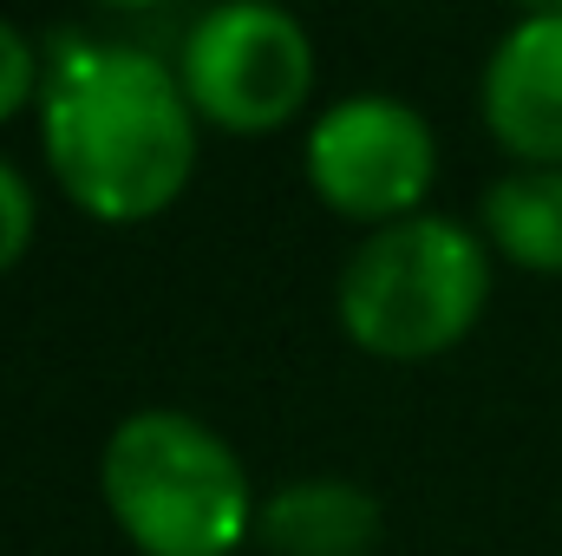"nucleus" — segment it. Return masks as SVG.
Here are the masks:
<instances>
[{
    "mask_svg": "<svg viewBox=\"0 0 562 556\" xmlns=\"http://www.w3.org/2000/svg\"><path fill=\"white\" fill-rule=\"evenodd\" d=\"M484 236L504 263L530 276H562V170L517 164L484 190Z\"/></svg>",
    "mask_w": 562,
    "mask_h": 556,
    "instance_id": "6e6552de",
    "label": "nucleus"
},
{
    "mask_svg": "<svg viewBox=\"0 0 562 556\" xmlns=\"http://www.w3.org/2000/svg\"><path fill=\"white\" fill-rule=\"evenodd\" d=\"M99 491L144 556H229L256 537L262 511L229 438L177 407H144L112 425Z\"/></svg>",
    "mask_w": 562,
    "mask_h": 556,
    "instance_id": "f03ea898",
    "label": "nucleus"
},
{
    "mask_svg": "<svg viewBox=\"0 0 562 556\" xmlns=\"http://www.w3.org/2000/svg\"><path fill=\"white\" fill-rule=\"evenodd\" d=\"M33 86H40V53L13 20H0V119H13L33 99Z\"/></svg>",
    "mask_w": 562,
    "mask_h": 556,
    "instance_id": "1a4fd4ad",
    "label": "nucleus"
},
{
    "mask_svg": "<svg viewBox=\"0 0 562 556\" xmlns=\"http://www.w3.org/2000/svg\"><path fill=\"white\" fill-rule=\"evenodd\" d=\"M177 79H183L196 119H210L236 138H262L307 105L314 46L294 13L262 7V0H229L183 26Z\"/></svg>",
    "mask_w": 562,
    "mask_h": 556,
    "instance_id": "20e7f679",
    "label": "nucleus"
},
{
    "mask_svg": "<svg viewBox=\"0 0 562 556\" xmlns=\"http://www.w3.org/2000/svg\"><path fill=\"white\" fill-rule=\"evenodd\" d=\"M307 184L334 216L393 230L406 216H425V197L438 184V138L419 105L393 92H353L314 119Z\"/></svg>",
    "mask_w": 562,
    "mask_h": 556,
    "instance_id": "39448f33",
    "label": "nucleus"
},
{
    "mask_svg": "<svg viewBox=\"0 0 562 556\" xmlns=\"http://www.w3.org/2000/svg\"><path fill=\"white\" fill-rule=\"evenodd\" d=\"M26 243H33V190H26V177L0 157V276L26 256Z\"/></svg>",
    "mask_w": 562,
    "mask_h": 556,
    "instance_id": "9d476101",
    "label": "nucleus"
},
{
    "mask_svg": "<svg viewBox=\"0 0 562 556\" xmlns=\"http://www.w3.org/2000/svg\"><path fill=\"white\" fill-rule=\"evenodd\" d=\"M484 125L510 157L562 170V7L517 20L484 66Z\"/></svg>",
    "mask_w": 562,
    "mask_h": 556,
    "instance_id": "423d86ee",
    "label": "nucleus"
},
{
    "mask_svg": "<svg viewBox=\"0 0 562 556\" xmlns=\"http://www.w3.org/2000/svg\"><path fill=\"white\" fill-rule=\"evenodd\" d=\"M40 144L92 223H150L196 170V105L157 46L72 33L40 86Z\"/></svg>",
    "mask_w": 562,
    "mask_h": 556,
    "instance_id": "f257e3e1",
    "label": "nucleus"
},
{
    "mask_svg": "<svg viewBox=\"0 0 562 556\" xmlns=\"http://www.w3.org/2000/svg\"><path fill=\"white\" fill-rule=\"evenodd\" d=\"M491 301V249L451 216H406L373 230L334 288L340 327L373 360H431L458 347Z\"/></svg>",
    "mask_w": 562,
    "mask_h": 556,
    "instance_id": "7ed1b4c3",
    "label": "nucleus"
},
{
    "mask_svg": "<svg viewBox=\"0 0 562 556\" xmlns=\"http://www.w3.org/2000/svg\"><path fill=\"white\" fill-rule=\"evenodd\" d=\"M256 537L276 556H367L380 544V504L347 478H294L256 511Z\"/></svg>",
    "mask_w": 562,
    "mask_h": 556,
    "instance_id": "0eeeda50",
    "label": "nucleus"
}]
</instances>
